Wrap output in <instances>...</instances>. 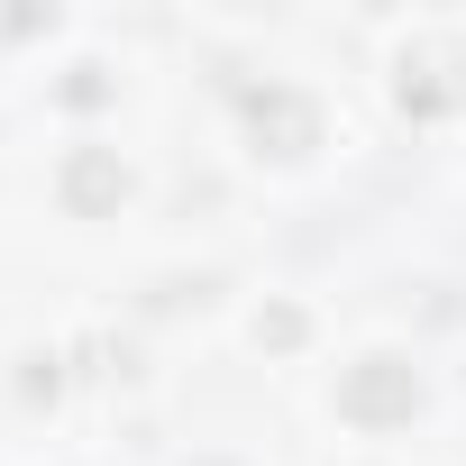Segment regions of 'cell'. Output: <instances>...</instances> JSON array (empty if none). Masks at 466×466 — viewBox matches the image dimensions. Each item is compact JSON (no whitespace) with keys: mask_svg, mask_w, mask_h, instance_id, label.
Instances as JSON below:
<instances>
[{"mask_svg":"<svg viewBox=\"0 0 466 466\" xmlns=\"http://www.w3.org/2000/svg\"><path fill=\"white\" fill-rule=\"evenodd\" d=\"M339 411H348V420H366V430L411 420V411H420V375H411L402 357H366V366L339 384Z\"/></svg>","mask_w":466,"mask_h":466,"instance_id":"6da1fadb","label":"cell"},{"mask_svg":"<svg viewBox=\"0 0 466 466\" xmlns=\"http://www.w3.org/2000/svg\"><path fill=\"white\" fill-rule=\"evenodd\" d=\"M248 119H257V137L275 128V137H284V156H302V147H311V128H320V119H311V101H293V92H266V101H248Z\"/></svg>","mask_w":466,"mask_h":466,"instance_id":"7a4b0ae2","label":"cell"},{"mask_svg":"<svg viewBox=\"0 0 466 466\" xmlns=\"http://www.w3.org/2000/svg\"><path fill=\"white\" fill-rule=\"evenodd\" d=\"M65 192H74V210H101V201H119V192H128V174H119L101 147H83V156L65 165Z\"/></svg>","mask_w":466,"mask_h":466,"instance_id":"3957f363","label":"cell"},{"mask_svg":"<svg viewBox=\"0 0 466 466\" xmlns=\"http://www.w3.org/2000/svg\"><path fill=\"white\" fill-rule=\"evenodd\" d=\"M457 65H466L457 46H430V56H420V83H402V101H411V110H448V101L466 92V83H457Z\"/></svg>","mask_w":466,"mask_h":466,"instance_id":"277c9868","label":"cell"}]
</instances>
